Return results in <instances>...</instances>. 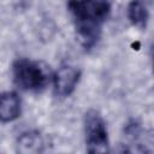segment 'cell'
Returning a JSON list of instances; mask_svg holds the SVG:
<instances>
[{
	"mask_svg": "<svg viewBox=\"0 0 154 154\" xmlns=\"http://www.w3.org/2000/svg\"><path fill=\"white\" fill-rule=\"evenodd\" d=\"M20 114V99L14 91H5L0 94V122L10 123Z\"/></svg>",
	"mask_w": 154,
	"mask_h": 154,
	"instance_id": "5",
	"label": "cell"
},
{
	"mask_svg": "<svg viewBox=\"0 0 154 154\" xmlns=\"http://www.w3.org/2000/svg\"><path fill=\"white\" fill-rule=\"evenodd\" d=\"M128 18L132 25L146 28L148 20V8L144 0H131L128 6Z\"/></svg>",
	"mask_w": 154,
	"mask_h": 154,
	"instance_id": "6",
	"label": "cell"
},
{
	"mask_svg": "<svg viewBox=\"0 0 154 154\" xmlns=\"http://www.w3.org/2000/svg\"><path fill=\"white\" fill-rule=\"evenodd\" d=\"M14 83L25 91H41L49 83V71L38 61L30 59H17L12 65Z\"/></svg>",
	"mask_w": 154,
	"mask_h": 154,
	"instance_id": "2",
	"label": "cell"
},
{
	"mask_svg": "<svg viewBox=\"0 0 154 154\" xmlns=\"http://www.w3.org/2000/svg\"><path fill=\"white\" fill-rule=\"evenodd\" d=\"M77 38L84 48H91L100 38L101 29L111 12L109 0H67Z\"/></svg>",
	"mask_w": 154,
	"mask_h": 154,
	"instance_id": "1",
	"label": "cell"
},
{
	"mask_svg": "<svg viewBox=\"0 0 154 154\" xmlns=\"http://www.w3.org/2000/svg\"><path fill=\"white\" fill-rule=\"evenodd\" d=\"M79 77H81L79 70L73 66L65 65L59 67L52 78L54 93L61 97L71 95L78 84Z\"/></svg>",
	"mask_w": 154,
	"mask_h": 154,
	"instance_id": "4",
	"label": "cell"
},
{
	"mask_svg": "<svg viewBox=\"0 0 154 154\" xmlns=\"http://www.w3.org/2000/svg\"><path fill=\"white\" fill-rule=\"evenodd\" d=\"M84 134L85 146L89 153H106L108 152V134L103 118L101 114L90 109L84 117Z\"/></svg>",
	"mask_w": 154,
	"mask_h": 154,
	"instance_id": "3",
	"label": "cell"
},
{
	"mask_svg": "<svg viewBox=\"0 0 154 154\" xmlns=\"http://www.w3.org/2000/svg\"><path fill=\"white\" fill-rule=\"evenodd\" d=\"M18 152L22 153H37L42 150L43 141L38 132H25L22 134L17 142Z\"/></svg>",
	"mask_w": 154,
	"mask_h": 154,
	"instance_id": "7",
	"label": "cell"
}]
</instances>
